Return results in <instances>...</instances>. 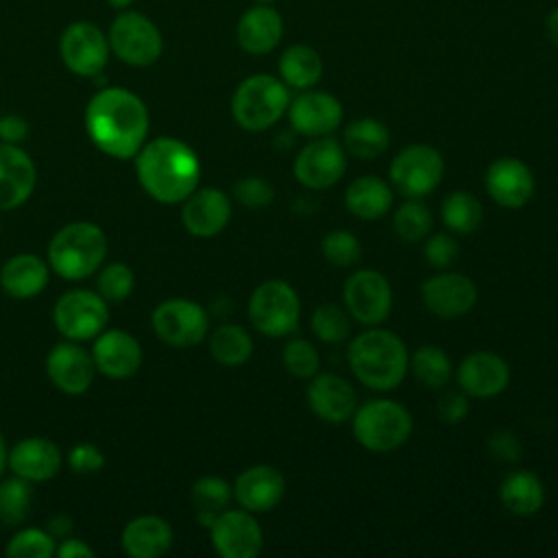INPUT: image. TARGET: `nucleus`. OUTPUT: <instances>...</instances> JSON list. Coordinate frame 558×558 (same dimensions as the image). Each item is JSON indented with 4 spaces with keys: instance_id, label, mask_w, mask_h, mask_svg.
I'll return each mask as SVG.
<instances>
[{
    "instance_id": "obj_1",
    "label": "nucleus",
    "mask_w": 558,
    "mask_h": 558,
    "mask_svg": "<svg viewBox=\"0 0 558 558\" xmlns=\"http://www.w3.org/2000/svg\"><path fill=\"white\" fill-rule=\"evenodd\" d=\"M89 140L116 159L135 157L148 135V109L126 87H102L85 107Z\"/></svg>"
},
{
    "instance_id": "obj_2",
    "label": "nucleus",
    "mask_w": 558,
    "mask_h": 558,
    "mask_svg": "<svg viewBox=\"0 0 558 558\" xmlns=\"http://www.w3.org/2000/svg\"><path fill=\"white\" fill-rule=\"evenodd\" d=\"M137 181L148 196L159 203H181L201 179L196 153L177 137H157L144 144L135 155Z\"/></svg>"
},
{
    "instance_id": "obj_3",
    "label": "nucleus",
    "mask_w": 558,
    "mask_h": 558,
    "mask_svg": "<svg viewBox=\"0 0 558 558\" xmlns=\"http://www.w3.org/2000/svg\"><path fill=\"white\" fill-rule=\"evenodd\" d=\"M351 373L373 390H395L408 375L410 355L403 340L388 329H366L357 333L347 351Z\"/></svg>"
},
{
    "instance_id": "obj_4",
    "label": "nucleus",
    "mask_w": 558,
    "mask_h": 558,
    "mask_svg": "<svg viewBox=\"0 0 558 558\" xmlns=\"http://www.w3.org/2000/svg\"><path fill=\"white\" fill-rule=\"evenodd\" d=\"M107 255V238L94 222H70L61 227L48 246V262L63 279L92 275Z\"/></svg>"
},
{
    "instance_id": "obj_5",
    "label": "nucleus",
    "mask_w": 558,
    "mask_h": 558,
    "mask_svg": "<svg viewBox=\"0 0 558 558\" xmlns=\"http://www.w3.org/2000/svg\"><path fill=\"white\" fill-rule=\"evenodd\" d=\"M412 414L405 405L392 399H373L351 416L355 440L373 453H390L408 442L412 436Z\"/></svg>"
},
{
    "instance_id": "obj_6",
    "label": "nucleus",
    "mask_w": 558,
    "mask_h": 558,
    "mask_svg": "<svg viewBox=\"0 0 558 558\" xmlns=\"http://www.w3.org/2000/svg\"><path fill=\"white\" fill-rule=\"evenodd\" d=\"M290 105L288 85L270 74H251L233 92L231 116L244 131H266L283 118Z\"/></svg>"
},
{
    "instance_id": "obj_7",
    "label": "nucleus",
    "mask_w": 558,
    "mask_h": 558,
    "mask_svg": "<svg viewBox=\"0 0 558 558\" xmlns=\"http://www.w3.org/2000/svg\"><path fill=\"white\" fill-rule=\"evenodd\" d=\"M111 52L126 65L148 68L159 61L163 52V35L159 26L135 9H122L107 31Z\"/></svg>"
},
{
    "instance_id": "obj_8",
    "label": "nucleus",
    "mask_w": 558,
    "mask_h": 558,
    "mask_svg": "<svg viewBox=\"0 0 558 558\" xmlns=\"http://www.w3.org/2000/svg\"><path fill=\"white\" fill-rule=\"evenodd\" d=\"M301 301L296 290L283 279L262 281L248 299L251 325L270 338H283L299 327Z\"/></svg>"
},
{
    "instance_id": "obj_9",
    "label": "nucleus",
    "mask_w": 558,
    "mask_h": 558,
    "mask_svg": "<svg viewBox=\"0 0 558 558\" xmlns=\"http://www.w3.org/2000/svg\"><path fill=\"white\" fill-rule=\"evenodd\" d=\"M445 174L442 155L427 144H410L390 161L392 187L405 198H423L432 194Z\"/></svg>"
},
{
    "instance_id": "obj_10",
    "label": "nucleus",
    "mask_w": 558,
    "mask_h": 558,
    "mask_svg": "<svg viewBox=\"0 0 558 558\" xmlns=\"http://www.w3.org/2000/svg\"><path fill=\"white\" fill-rule=\"evenodd\" d=\"M59 54L63 65L83 78H96L102 74L111 48L107 33L87 20L70 22L59 37Z\"/></svg>"
},
{
    "instance_id": "obj_11",
    "label": "nucleus",
    "mask_w": 558,
    "mask_h": 558,
    "mask_svg": "<svg viewBox=\"0 0 558 558\" xmlns=\"http://www.w3.org/2000/svg\"><path fill=\"white\" fill-rule=\"evenodd\" d=\"M347 312L362 325L377 327L392 310V288L386 275L373 268L355 270L342 288Z\"/></svg>"
},
{
    "instance_id": "obj_12",
    "label": "nucleus",
    "mask_w": 558,
    "mask_h": 558,
    "mask_svg": "<svg viewBox=\"0 0 558 558\" xmlns=\"http://www.w3.org/2000/svg\"><path fill=\"white\" fill-rule=\"evenodd\" d=\"M153 331L170 347H194L209 329L207 312L190 299H170L155 307L150 316Z\"/></svg>"
},
{
    "instance_id": "obj_13",
    "label": "nucleus",
    "mask_w": 558,
    "mask_h": 558,
    "mask_svg": "<svg viewBox=\"0 0 558 558\" xmlns=\"http://www.w3.org/2000/svg\"><path fill=\"white\" fill-rule=\"evenodd\" d=\"M292 170L307 190L333 187L347 170V150L331 135L314 137L299 150Z\"/></svg>"
},
{
    "instance_id": "obj_14",
    "label": "nucleus",
    "mask_w": 558,
    "mask_h": 558,
    "mask_svg": "<svg viewBox=\"0 0 558 558\" xmlns=\"http://www.w3.org/2000/svg\"><path fill=\"white\" fill-rule=\"evenodd\" d=\"M52 318L65 338L89 340L107 325V301L89 290H70L57 299Z\"/></svg>"
},
{
    "instance_id": "obj_15",
    "label": "nucleus",
    "mask_w": 558,
    "mask_h": 558,
    "mask_svg": "<svg viewBox=\"0 0 558 558\" xmlns=\"http://www.w3.org/2000/svg\"><path fill=\"white\" fill-rule=\"evenodd\" d=\"M214 549L222 558H255L264 545V532L248 510H225L209 525Z\"/></svg>"
},
{
    "instance_id": "obj_16",
    "label": "nucleus",
    "mask_w": 558,
    "mask_h": 558,
    "mask_svg": "<svg viewBox=\"0 0 558 558\" xmlns=\"http://www.w3.org/2000/svg\"><path fill=\"white\" fill-rule=\"evenodd\" d=\"M423 305L438 318L453 320L469 314L477 303V286L462 272H438L421 286Z\"/></svg>"
},
{
    "instance_id": "obj_17",
    "label": "nucleus",
    "mask_w": 558,
    "mask_h": 558,
    "mask_svg": "<svg viewBox=\"0 0 558 558\" xmlns=\"http://www.w3.org/2000/svg\"><path fill=\"white\" fill-rule=\"evenodd\" d=\"M484 185L488 196L506 209H521L525 207L536 190V181L532 170L525 161L517 157H499L495 159L486 174Z\"/></svg>"
},
{
    "instance_id": "obj_18",
    "label": "nucleus",
    "mask_w": 558,
    "mask_h": 558,
    "mask_svg": "<svg viewBox=\"0 0 558 558\" xmlns=\"http://www.w3.org/2000/svg\"><path fill=\"white\" fill-rule=\"evenodd\" d=\"M288 118L296 133L307 137H323L331 135L342 122V105L333 94L303 89L294 100L288 105Z\"/></svg>"
},
{
    "instance_id": "obj_19",
    "label": "nucleus",
    "mask_w": 558,
    "mask_h": 558,
    "mask_svg": "<svg viewBox=\"0 0 558 558\" xmlns=\"http://www.w3.org/2000/svg\"><path fill=\"white\" fill-rule=\"evenodd\" d=\"M456 377L466 397L490 399L508 388L510 366L493 351H473L458 364Z\"/></svg>"
},
{
    "instance_id": "obj_20",
    "label": "nucleus",
    "mask_w": 558,
    "mask_h": 558,
    "mask_svg": "<svg viewBox=\"0 0 558 558\" xmlns=\"http://www.w3.org/2000/svg\"><path fill=\"white\" fill-rule=\"evenodd\" d=\"M307 405L320 421L340 425L357 410V392L340 375L316 373L307 384Z\"/></svg>"
},
{
    "instance_id": "obj_21",
    "label": "nucleus",
    "mask_w": 558,
    "mask_h": 558,
    "mask_svg": "<svg viewBox=\"0 0 558 558\" xmlns=\"http://www.w3.org/2000/svg\"><path fill=\"white\" fill-rule=\"evenodd\" d=\"M231 218V201L218 187L194 190L181 209L183 227L196 238L218 235Z\"/></svg>"
},
{
    "instance_id": "obj_22",
    "label": "nucleus",
    "mask_w": 558,
    "mask_h": 558,
    "mask_svg": "<svg viewBox=\"0 0 558 558\" xmlns=\"http://www.w3.org/2000/svg\"><path fill=\"white\" fill-rule=\"evenodd\" d=\"M286 495L283 475L268 464L244 469L233 484V497L248 512H268L281 504Z\"/></svg>"
},
{
    "instance_id": "obj_23",
    "label": "nucleus",
    "mask_w": 558,
    "mask_h": 558,
    "mask_svg": "<svg viewBox=\"0 0 558 558\" xmlns=\"http://www.w3.org/2000/svg\"><path fill=\"white\" fill-rule=\"evenodd\" d=\"M94 368L92 355L72 342L57 344L46 357V373L50 381L68 395L85 392L94 379Z\"/></svg>"
},
{
    "instance_id": "obj_24",
    "label": "nucleus",
    "mask_w": 558,
    "mask_h": 558,
    "mask_svg": "<svg viewBox=\"0 0 558 558\" xmlns=\"http://www.w3.org/2000/svg\"><path fill=\"white\" fill-rule=\"evenodd\" d=\"M92 360L102 375L124 379L137 373L142 364V349L131 333L122 329H111L98 333V340L92 349Z\"/></svg>"
},
{
    "instance_id": "obj_25",
    "label": "nucleus",
    "mask_w": 558,
    "mask_h": 558,
    "mask_svg": "<svg viewBox=\"0 0 558 558\" xmlns=\"http://www.w3.org/2000/svg\"><path fill=\"white\" fill-rule=\"evenodd\" d=\"M35 163L17 146L0 142V209L22 205L35 187Z\"/></svg>"
},
{
    "instance_id": "obj_26",
    "label": "nucleus",
    "mask_w": 558,
    "mask_h": 558,
    "mask_svg": "<svg viewBox=\"0 0 558 558\" xmlns=\"http://www.w3.org/2000/svg\"><path fill=\"white\" fill-rule=\"evenodd\" d=\"M283 35V20L270 4L246 9L235 26V39L248 54H268L277 48Z\"/></svg>"
},
{
    "instance_id": "obj_27",
    "label": "nucleus",
    "mask_w": 558,
    "mask_h": 558,
    "mask_svg": "<svg viewBox=\"0 0 558 558\" xmlns=\"http://www.w3.org/2000/svg\"><path fill=\"white\" fill-rule=\"evenodd\" d=\"M7 462L17 477L28 482H44L59 473L61 451L52 440L31 436L7 451Z\"/></svg>"
},
{
    "instance_id": "obj_28",
    "label": "nucleus",
    "mask_w": 558,
    "mask_h": 558,
    "mask_svg": "<svg viewBox=\"0 0 558 558\" xmlns=\"http://www.w3.org/2000/svg\"><path fill=\"white\" fill-rule=\"evenodd\" d=\"M172 545V527L157 514L131 519L122 530V547L133 558H157Z\"/></svg>"
},
{
    "instance_id": "obj_29",
    "label": "nucleus",
    "mask_w": 558,
    "mask_h": 558,
    "mask_svg": "<svg viewBox=\"0 0 558 558\" xmlns=\"http://www.w3.org/2000/svg\"><path fill=\"white\" fill-rule=\"evenodd\" d=\"M344 207L362 220H377L392 207V187L373 174L353 179L344 190Z\"/></svg>"
},
{
    "instance_id": "obj_30",
    "label": "nucleus",
    "mask_w": 558,
    "mask_h": 558,
    "mask_svg": "<svg viewBox=\"0 0 558 558\" xmlns=\"http://www.w3.org/2000/svg\"><path fill=\"white\" fill-rule=\"evenodd\" d=\"M48 283V266L41 257L22 253L4 262L0 270V286L13 299H31Z\"/></svg>"
},
{
    "instance_id": "obj_31",
    "label": "nucleus",
    "mask_w": 558,
    "mask_h": 558,
    "mask_svg": "<svg viewBox=\"0 0 558 558\" xmlns=\"http://www.w3.org/2000/svg\"><path fill=\"white\" fill-rule=\"evenodd\" d=\"M499 501L508 512L530 517L543 508L545 486L532 471H512L499 484Z\"/></svg>"
},
{
    "instance_id": "obj_32",
    "label": "nucleus",
    "mask_w": 558,
    "mask_h": 558,
    "mask_svg": "<svg viewBox=\"0 0 558 558\" xmlns=\"http://www.w3.org/2000/svg\"><path fill=\"white\" fill-rule=\"evenodd\" d=\"M323 57L307 44H292L279 57V76L292 89H310L323 78Z\"/></svg>"
},
{
    "instance_id": "obj_33",
    "label": "nucleus",
    "mask_w": 558,
    "mask_h": 558,
    "mask_svg": "<svg viewBox=\"0 0 558 558\" xmlns=\"http://www.w3.org/2000/svg\"><path fill=\"white\" fill-rule=\"evenodd\" d=\"M342 146L357 159H377L390 146V131L377 118H360L344 126Z\"/></svg>"
},
{
    "instance_id": "obj_34",
    "label": "nucleus",
    "mask_w": 558,
    "mask_h": 558,
    "mask_svg": "<svg viewBox=\"0 0 558 558\" xmlns=\"http://www.w3.org/2000/svg\"><path fill=\"white\" fill-rule=\"evenodd\" d=\"M190 497H192V506H194L198 523L209 527L214 523V519L227 510V506L233 497V488L222 477L205 475L192 484Z\"/></svg>"
},
{
    "instance_id": "obj_35",
    "label": "nucleus",
    "mask_w": 558,
    "mask_h": 558,
    "mask_svg": "<svg viewBox=\"0 0 558 558\" xmlns=\"http://www.w3.org/2000/svg\"><path fill=\"white\" fill-rule=\"evenodd\" d=\"M209 353L222 366H242L253 355V338L240 325H220L209 336Z\"/></svg>"
},
{
    "instance_id": "obj_36",
    "label": "nucleus",
    "mask_w": 558,
    "mask_h": 558,
    "mask_svg": "<svg viewBox=\"0 0 558 558\" xmlns=\"http://www.w3.org/2000/svg\"><path fill=\"white\" fill-rule=\"evenodd\" d=\"M482 216L484 211H482L480 198L466 190L451 192L440 207V218L445 227L451 233H460V235H469L477 231V227L482 225Z\"/></svg>"
},
{
    "instance_id": "obj_37",
    "label": "nucleus",
    "mask_w": 558,
    "mask_h": 558,
    "mask_svg": "<svg viewBox=\"0 0 558 558\" xmlns=\"http://www.w3.org/2000/svg\"><path fill=\"white\" fill-rule=\"evenodd\" d=\"M410 371L425 388H442L451 377V360L445 349L423 344L412 353Z\"/></svg>"
},
{
    "instance_id": "obj_38",
    "label": "nucleus",
    "mask_w": 558,
    "mask_h": 558,
    "mask_svg": "<svg viewBox=\"0 0 558 558\" xmlns=\"http://www.w3.org/2000/svg\"><path fill=\"white\" fill-rule=\"evenodd\" d=\"M432 211L421 198H408L392 216L395 233L403 242H423L432 231Z\"/></svg>"
},
{
    "instance_id": "obj_39",
    "label": "nucleus",
    "mask_w": 558,
    "mask_h": 558,
    "mask_svg": "<svg viewBox=\"0 0 558 558\" xmlns=\"http://www.w3.org/2000/svg\"><path fill=\"white\" fill-rule=\"evenodd\" d=\"M310 325H312L314 336L327 344H338V342L347 340L351 333L349 312L338 305H331V303L318 305L312 314Z\"/></svg>"
},
{
    "instance_id": "obj_40",
    "label": "nucleus",
    "mask_w": 558,
    "mask_h": 558,
    "mask_svg": "<svg viewBox=\"0 0 558 558\" xmlns=\"http://www.w3.org/2000/svg\"><path fill=\"white\" fill-rule=\"evenodd\" d=\"M33 490L28 480L13 477L0 484V519L7 525L22 523L31 510Z\"/></svg>"
},
{
    "instance_id": "obj_41",
    "label": "nucleus",
    "mask_w": 558,
    "mask_h": 558,
    "mask_svg": "<svg viewBox=\"0 0 558 558\" xmlns=\"http://www.w3.org/2000/svg\"><path fill=\"white\" fill-rule=\"evenodd\" d=\"M281 360H283L286 371L296 379H312L320 368V353L305 338L288 340L283 347Z\"/></svg>"
},
{
    "instance_id": "obj_42",
    "label": "nucleus",
    "mask_w": 558,
    "mask_h": 558,
    "mask_svg": "<svg viewBox=\"0 0 558 558\" xmlns=\"http://www.w3.org/2000/svg\"><path fill=\"white\" fill-rule=\"evenodd\" d=\"M320 251H323L325 259L338 268L355 266L362 257L360 240L351 231H344V229L329 231L320 242Z\"/></svg>"
},
{
    "instance_id": "obj_43",
    "label": "nucleus",
    "mask_w": 558,
    "mask_h": 558,
    "mask_svg": "<svg viewBox=\"0 0 558 558\" xmlns=\"http://www.w3.org/2000/svg\"><path fill=\"white\" fill-rule=\"evenodd\" d=\"M57 549L52 534L37 530V527H26L20 530L7 545V556L11 558H48Z\"/></svg>"
},
{
    "instance_id": "obj_44",
    "label": "nucleus",
    "mask_w": 558,
    "mask_h": 558,
    "mask_svg": "<svg viewBox=\"0 0 558 558\" xmlns=\"http://www.w3.org/2000/svg\"><path fill=\"white\" fill-rule=\"evenodd\" d=\"M133 290V270L122 264H109L98 277V294L105 301H124Z\"/></svg>"
},
{
    "instance_id": "obj_45",
    "label": "nucleus",
    "mask_w": 558,
    "mask_h": 558,
    "mask_svg": "<svg viewBox=\"0 0 558 558\" xmlns=\"http://www.w3.org/2000/svg\"><path fill=\"white\" fill-rule=\"evenodd\" d=\"M233 196L240 205H244L248 209H264L272 203L275 190L262 177H242L233 185Z\"/></svg>"
},
{
    "instance_id": "obj_46",
    "label": "nucleus",
    "mask_w": 558,
    "mask_h": 558,
    "mask_svg": "<svg viewBox=\"0 0 558 558\" xmlns=\"http://www.w3.org/2000/svg\"><path fill=\"white\" fill-rule=\"evenodd\" d=\"M460 246L451 233H434L423 242V257L432 268L445 270L456 264Z\"/></svg>"
},
{
    "instance_id": "obj_47",
    "label": "nucleus",
    "mask_w": 558,
    "mask_h": 558,
    "mask_svg": "<svg viewBox=\"0 0 558 558\" xmlns=\"http://www.w3.org/2000/svg\"><path fill=\"white\" fill-rule=\"evenodd\" d=\"M488 453L499 460V462H517L521 458V440L517 434L508 432V429H501V432H493L488 436Z\"/></svg>"
},
{
    "instance_id": "obj_48",
    "label": "nucleus",
    "mask_w": 558,
    "mask_h": 558,
    "mask_svg": "<svg viewBox=\"0 0 558 558\" xmlns=\"http://www.w3.org/2000/svg\"><path fill=\"white\" fill-rule=\"evenodd\" d=\"M68 462L76 473H94L105 464V458L96 445L81 442L70 451Z\"/></svg>"
},
{
    "instance_id": "obj_49",
    "label": "nucleus",
    "mask_w": 558,
    "mask_h": 558,
    "mask_svg": "<svg viewBox=\"0 0 558 558\" xmlns=\"http://www.w3.org/2000/svg\"><path fill=\"white\" fill-rule=\"evenodd\" d=\"M436 410H438L440 421H445L449 425H456V423L466 418V414H469V399H466L464 392H447V395L440 397Z\"/></svg>"
},
{
    "instance_id": "obj_50",
    "label": "nucleus",
    "mask_w": 558,
    "mask_h": 558,
    "mask_svg": "<svg viewBox=\"0 0 558 558\" xmlns=\"http://www.w3.org/2000/svg\"><path fill=\"white\" fill-rule=\"evenodd\" d=\"M28 135V124L22 116L9 113L0 118V140L7 144H20Z\"/></svg>"
},
{
    "instance_id": "obj_51",
    "label": "nucleus",
    "mask_w": 558,
    "mask_h": 558,
    "mask_svg": "<svg viewBox=\"0 0 558 558\" xmlns=\"http://www.w3.org/2000/svg\"><path fill=\"white\" fill-rule=\"evenodd\" d=\"M54 554H57L59 558H92V556H94V549H92L87 543L78 541V538H65V541H61V545L54 549Z\"/></svg>"
},
{
    "instance_id": "obj_52",
    "label": "nucleus",
    "mask_w": 558,
    "mask_h": 558,
    "mask_svg": "<svg viewBox=\"0 0 558 558\" xmlns=\"http://www.w3.org/2000/svg\"><path fill=\"white\" fill-rule=\"evenodd\" d=\"M545 31H547V37L558 46V7L545 17Z\"/></svg>"
},
{
    "instance_id": "obj_53",
    "label": "nucleus",
    "mask_w": 558,
    "mask_h": 558,
    "mask_svg": "<svg viewBox=\"0 0 558 558\" xmlns=\"http://www.w3.org/2000/svg\"><path fill=\"white\" fill-rule=\"evenodd\" d=\"M111 9L116 11H122V9H131L135 4V0H105Z\"/></svg>"
},
{
    "instance_id": "obj_54",
    "label": "nucleus",
    "mask_w": 558,
    "mask_h": 558,
    "mask_svg": "<svg viewBox=\"0 0 558 558\" xmlns=\"http://www.w3.org/2000/svg\"><path fill=\"white\" fill-rule=\"evenodd\" d=\"M4 464H7V445H4V438L0 434V475L4 471Z\"/></svg>"
},
{
    "instance_id": "obj_55",
    "label": "nucleus",
    "mask_w": 558,
    "mask_h": 558,
    "mask_svg": "<svg viewBox=\"0 0 558 558\" xmlns=\"http://www.w3.org/2000/svg\"><path fill=\"white\" fill-rule=\"evenodd\" d=\"M255 2H257V4H272L275 0H255Z\"/></svg>"
}]
</instances>
